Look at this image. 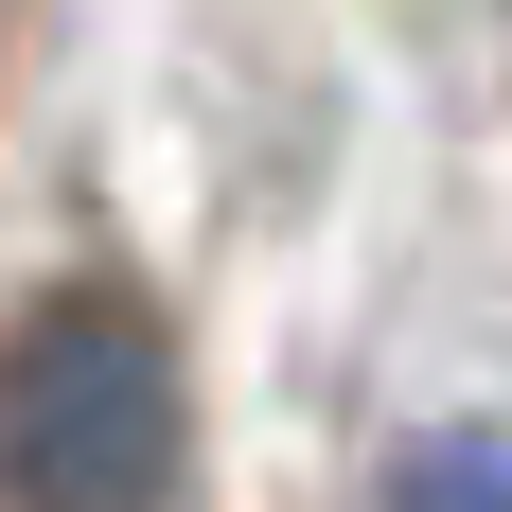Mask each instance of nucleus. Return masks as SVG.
Here are the masks:
<instances>
[{
	"label": "nucleus",
	"mask_w": 512,
	"mask_h": 512,
	"mask_svg": "<svg viewBox=\"0 0 512 512\" xmlns=\"http://www.w3.org/2000/svg\"><path fill=\"white\" fill-rule=\"evenodd\" d=\"M195 495V354L142 283H36L0 336V512H177Z\"/></svg>",
	"instance_id": "1"
},
{
	"label": "nucleus",
	"mask_w": 512,
	"mask_h": 512,
	"mask_svg": "<svg viewBox=\"0 0 512 512\" xmlns=\"http://www.w3.org/2000/svg\"><path fill=\"white\" fill-rule=\"evenodd\" d=\"M371 512H512V442L495 424H424V442H389Z\"/></svg>",
	"instance_id": "2"
}]
</instances>
